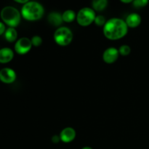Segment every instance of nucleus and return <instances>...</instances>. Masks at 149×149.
I'll use <instances>...</instances> for the list:
<instances>
[{"label":"nucleus","mask_w":149,"mask_h":149,"mask_svg":"<svg viewBox=\"0 0 149 149\" xmlns=\"http://www.w3.org/2000/svg\"><path fill=\"white\" fill-rule=\"evenodd\" d=\"M16 79V73L10 68H4L0 71V81L6 84H11Z\"/></svg>","instance_id":"6e6552de"},{"label":"nucleus","mask_w":149,"mask_h":149,"mask_svg":"<svg viewBox=\"0 0 149 149\" xmlns=\"http://www.w3.org/2000/svg\"><path fill=\"white\" fill-rule=\"evenodd\" d=\"M76 130L72 127H65L60 133L61 141L64 143H70L74 141L76 138Z\"/></svg>","instance_id":"1a4fd4ad"},{"label":"nucleus","mask_w":149,"mask_h":149,"mask_svg":"<svg viewBox=\"0 0 149 149\" xmlns=\"http://www.w3.org/2000/svg\"><path fill=\"white\" fill-rule=\"evenodd\" d=\"M31 40L32 45L36 47H39L42 44V37L39 36H33Z\"/></svg>","instance_id":"6ab92c4d"},{"label":"nucleus","mask_w":149,"mask_h":149,"mask_svg":"<svg viewBox=\"0 0 149 149\" xmlns=\"http://www.w3.org/2000/svg\"><path fill=\"white\" fill-rule=\"evenodd\" d=\"M17 3H20V4H26V3L29 2V0H14Z\"/></svg>","instance_id":"4be33fe9"},{"label":"nucleus","mask_w":149,"mask_h":149,"mask_svg":"<svg viewBox=\"0 0 149 149\" xmlns=\"http://www.w3.org/2000/svg\"><path fill=\"white\" fill-rule=\"evenodd\" d=\"M128 28H136L141 24V17L138 13H131L125 20Z\"/></svg>","instance_id":"9d476101"},{"label":"nucleus","mask_w":149,"mask_h":149,"mask_svg":"<svg viewBox=\"0 0 149 149\" xmlns=\"http://www.w3.org/2000/svg\"><path fill=\"white\" fill-rule=\"evenodd\" d=\"M96 15L93 9L84 7L78 12L77 15V21L81 26H88L95 21Z\"/></svg>","instance_id":"39448f33"},{"label":"nucleus","mask_w":149,"mask_h":149,"mask_svg":"<svg viewBox=\"0 0 149 149\" xmlns=\"http://www.w3.org/2000/svg\"><path fill=\"white\" fill-rule=\"evenodd\" d=\"M14 57V52L10 48L4 47L0 49V63H7L10 62Z\"/></svg>","instance_id":"9b49d317"},{"label":"nucleus","mask_w":149,"mask_h":149,"mask_svg":"<svg viewBox=\"0 0 149 149\" xmlns=\"http://www.w3.org/2000/svg\"><path fill=\"white\" fill-rule=\"evenodd\" d=\"M95 23L98 26H104L106 24V20L104 16L103 15H96L95 19Z\"/></svg>","instance_id":"a211bd4d"},{"label":"nucleus","mask_w":149,"mask_h":149,"mask_svg":"<svg viewBox=\"0 0 149 149\" xmlns=\"http://www.w3.org/2000/svg\"><path fill=\"white\" fill-rule=\"evenodd\" d=\"M5 26L3 23L0 22V35H1L2 33H5Z\"/></svg>","instance_id":"aec40b11"},{"label":"nucleus","mask_w":149,"mask_h":149,"mask_svg":"<svg viewBox=\"0 0 149 149\" xmlns=\"http://www.w3.org/2000/svg\"><path fill=\"white\" fill-rule=\"evenodd\" d=\"M4 37L6 40L9 42H13L17 39V32L15 28L10 27L5 31L4 33Z\"/></svg>","instance_id":"ddd939ff"},{"label":"nucleus","mask_w":149,"mask_h":149,"mask_svg":"<svg viewBox=\"0 0 149 149\" xmlns=\"http://www.w3.org/2000/svg\"><path fill=\"white\" fill-rule=\"evenodd\" d=\"M128 26L125 20L118 17H113L107 20L103 26V34L110 40H118L126 36Z\"/></svg>","instance_id":"f257e3e1"},{"label":"nucleus","mask_w":149,"mask_h":149,"mask_svg":"<svg viewBox=\"0 0 149 149\" xmlns=\"http://www.w3.org/2000/svg\"><path fill=\"white\" fill-rule=\"evenodd\" d=\"M1 18L4 23L12 28L17 26L21 20V13L15 7L7 6L1 11Z\"/></svg>","instance_id":"7ed1b4c3"},{"label":"nucleus","mask_w":149,"mask_h":149,"mask_svg":"<svg viewBox=\"0 0 149 149\" xmlns=\"http://www.w3.org/2000/svg\"><path fill=\"white\" fill-rule=\"evenodd\" d=\"M119 55H123V56H127V55H129L131 52V48L129 45H124L119 47Z\"/></svg>","instance_id":"dca6fc26"},{"label":"nucleus","mask_w":149,"mask_h":149,"mask_svg":"<svg viewBox=\"0 0 149 149\" xmlns=\"http://www.w3.org/2000/svg\"><path fill=\"white\" fill-rule=\"evenodd\" d=\"M119 56V49L115 47L107 48L103 54V60L107 64H112L117 61Z\"/></svg>","instance_id":"0eeeda50"},{"label":"nucleus","mask_w":149,"mask_h":149,"mask_svg":"<svg viewBox=\"0 0 149 149\" xmlns=\"http://www.w3.org/2000/svg\"><path fill=\"white\" fill-rule=\"evenodd\" d=\"M122 2L125 3V4H128V3H130V2H133L134 0H120Z\"/></svg>","instance_id":"5701e85b"},{"label":"nucleus","mask_w":149,"mask_h":149,"mask_svg":"<svg viewBox=\"0 0 149 149\" xmlns=\"http://www.w3.org/2000/svg\"><path fill=\"white\" fill-rule=\"evenodd\" d=\"M48 22L49 24L52 25L53 26H59L62 24L63 23V17L62 15L60 14L59 13L56 12H52L48 15L47 17Z\"/></svg>","instance_id":"f8f14e48"},{"label":"nucleus","mask_w":149,"mask_h":149,"mask_svg":"<svg viewBox=\"0 0 149 149\" xmlns=\"http://www.w3.org/2000/svg\"><path fill=\"white\" fill-rule=\"evenodd\" d=\"M81 149H93L92 148H90V147H88V146H86V147H84V148H82Z\"/></svg>","instance_id":"b1692460"},{"label":"nucleus","mask_w":149,"mask_h":149,"mask_svg":"<svg viewBox=\"0 0 149 149\" xmlns=\"http://www.w3.org/2000/svg\"><path fill=\"white\" fill-rule=\"evenodd\" d=\"M45 13L44 7L37 1H29L23 6L21 15L29 21H36L42 18Z\"/></svg>","instance_id":"f03ea898"},{"label":"nucleus","mask_w":149,"mask_h":149,"mask_svg":"<svg viewBox=\"0 0 149 149\" xmlns=\"http://www.w3.org/2000/svg\"><path fill=\"white\" fill-rule=\"evenodd\" d=\"M54 40L59 46L65 47L71 44L73 40V33L68 27H60L54 33Z\"/></svg>","instance_id":"20e7f679"},{"label":"nucleus","mask_w":149,"mask_h":149,"mask_svg":"<svg viewBox=\"0 0 149 149\" xmlns=\"http://www.w3.org/2000/svg\"><path fill=\"white\" fill-rule=\"evenodd\" d=\"M148 4V0H134L133 6L136 8H142Z\"/></svg>","instance_id":"f3484780"},{"label":"nucleus","mask_w":149,"mask_h":149,"mask_svg":"<svg viewBox=\"0 0 149 149\" xmlns=\"http://www.w3.org/2000/svg\"><path fill=\"white\" fill-rule=\"evenodd\" d=\"M92 5L93 10L97 12H101L107 7L108 0H93Z\"/></svg>","instance_id":"4468645a"},{"label":"nucleus","mask_w":149,"mask_h":149,"mask_svg":"<svg viewBox=\"0 0 149 149\" xmlns=\"http://www.w3.org/2000/svg\"><path fill=\"white\" fill-rule=\"evenodd\" d=\"M31 40L27 37H23L19 39L15 45V50L17 54L25 55L31 50L32 47Z\"/></svg>","instance_id":"423d86ee"},{"label":"nucleus","mask_w":149,"mask_h":149,"mask_svg":"<svg viewBox=\"0 0 149 149\" xmlns=\"http://www.w3.org/2000/svg\"><path fill=\"white\" fill-rule=\"evenodd\" d=\"M60 141H61V138H60V136H58V135H54L52 138V141L54 143H57Z\"/></svg>","instance_id":"412c9836"},{"label":"nucleus","mask_w":149,"mask_h":149,"mask_svg":"<svg viewBox=\"0 0 149 149\" xmlns=\"http://www.w3.org/2000/svg\"><path fill=\"white\" fill-rule=\"evenodd\" d=\"M63 20L65 23H71L77 19V14L72 10H67L62 14Z\"/></svg>","instance_id":"2eb2a0df"}]
</instances>
